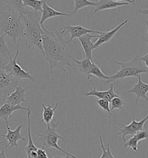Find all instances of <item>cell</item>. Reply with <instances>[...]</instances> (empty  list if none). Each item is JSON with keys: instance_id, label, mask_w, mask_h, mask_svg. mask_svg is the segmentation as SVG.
Instances as JSON below:
<instances>
[{"instance_id": "cell-1", "label": "cell", "mask_w": 148, "mask_h": 158, "mask_svg": "<svg viewBox=\"0 0 148 158\" xmlns=\"http://www.w3.org/2000/svg\"><path fill=\"white\" fill-rule=\"evenodd\" d=\"M42 33V47L43 56L45 57L50 66L51 80L54 81L53 70L56 68L60 69L65 73L67 70L66 66H69L72 69L75 68L71 63L72 57L68 52L67 41L63 38L60 31L54 29L48 30L44 26H41Z\"/></svg>"}, {"instance_id": "cell-2", "label": "cell", "mask_w": 148, "mask_h": 158, "mask_svg": "<svg viewBox=\"0 0 148 158\" xmlns=\"http://www.w3.org/2000/svg\"><path fill=\"white\" fill-rule=\"evenodd\" d=\"M6 11L0 10V31L1 34L10 37L15 45L17 40L24 38V24L22 16L17 12L6 6Z\"/></svg>"}, {"instance_id": "cell-3", "label": "cell", "mask_w": 148, "mask_h": 158, "mask_svg": "<svg viewBox=\"0 0 148 158\" xmlns=\"http://www.w3.org/2000/svg\"><path fill=\"white\" fill-rule=\"evenodd\" d=\"M24 24V38L27 43L28 49L35 47L41 52L43 56L42 47L43 31L39 22L41 17L38 12L25 10L21 15Z\"/></svg>"}, {"instance_id": "cell-4", "label": "cell", "mask_w": 148, "mask_h": 158, "mask_svg": "<svg viewBox=\"0 0 148 158\" xmlns=\"http://www.w3.org/2000/svg\"><path fill=\"white\" fill-rule=\"evenodd\" d=\"M139 57L138 55H137L131 60L125 63L113 61V63L120 65V70L115 74L109 77L108 79L104 82V84L108 85L112 84L117 80L125 79L128 77H138L143 73L148 74V69L144 64L143 61L141 60Z\"/></svg>"}, {"instance_id": "cell-5", "label": "cell", "mask_w": 148, "mask_h": 158, "mask_svg": "<svg viewBox=\"0 0 148 158\" xmlns=\"http://www.w3.org/2000/svg\"><path fill=\"white\" fill-rule=\"evenodd\" d=\"M58 125V122L53 123L51 126H50L49 127H46V129L42 131L41 133H38V135H37L38 139L41 141L42 144V148L43 149L51 148L56 149L71 158H76L74 155L67 152L64 149L60 148V147L58 145L59 139H62L64 141H65L64 139L59 135L56 131Z\"/></svg>"}, {"instance_id": "cell-6", "label": "cell", "mask_w": 148, "mask_h": 158, "mask_svg": "<svg viewBox=\"0 0 148 158\" xmlns=\"http://www.w3.org/2000/svg\"><path fill=\"white\" fill-rule=\"evenodd\" d=\"M19 44L17 45L16 54L13 59H10L9 63L5 65V69L6 73L14 79H17L19 82L22 79H28L32 83H35V78L30 74L28 72L23 70L21 66L18 64L17 59L18 55Z\"/></svg>"}, {"instance_id": "cell-7", "label": "cell", "mask_w": 148, "mask_h": 158, "mask_svg": "<svg viewBox=\"0 0 148 158\" xmlns=\"http://www.w3.org/2000/svg\"><path fill=\"white\" fill-rule=\"evenodd\" d=\"M4 64L0 62V98L2 100L6 96L12 93L16 86L20 85V82L17 79L12 78L5 71Z\"/></svg>"}, {"instance_id": "cell-8", "label": "cell", "mask_w": 148, "mask_h": 158, "mask_svg": "<svg viewBox=\"0 0 148 158\" xmlns=\"http://www.w3.org/2000/svg\"><path fill=\"white\" fill-rule=\"evenodd\" d=\"M148 120V113L146 116H145L143 119L140 121H136L135 119V116H133L132 121L129 125H125V124L121 123V125L123 126V129H119L116 127V129L119 131V132H118L117 134V135H121L123 140L125 143L126 141L125 139L126 136H128V135L133 136L134 135H136L139 131L143 130V126Z\"/></svg>"}, {"instance_id": "cell-9", "label": "cell", "mask_w": 148, "mask_h": 158, "mask_svg": "<svg viewBox=\"0 0 148 158\" xmlns=\"http://www.w3.org/2000/svg\"><path fill=\"white\" fill-rule=\"evenodd\" d=\"M62 29H63L62 31L60 32L61 33L63 36L66 35L67 33H69L71 35L69 40L67 41L68 43H71L75 38L81 37L83 35H86L88 34H98V35H100V34H101L103 33V32H101V31L85 28L80 25L64 26H63Z\"/></svg>"}, {"instance_id": "cell-10", "label": "cell", "mask_w": 148, "mask_h": 158, "mask_svg": "<svg viewBox=\"0 0 148 158\" xmlns=\"http://www.w3.org/2000/svg\"><path fill=\"white\" fill-rule=\"evenodd\" d=\"M7 129L6 135H1L0 137H3L5 138V140L8 141V144L4 147L5 149L7 148L8 147L10 148L18 147V141L19 140H22L23 141H26V139L23 137V135L21 134V129L23 127V125H20L17 126V127L14 130H11L9 125L6 126Z\"/></svg>"}, {"instance_id": "cell-11", "label": "cell", "mask_w": 148, "mask_h": 158, "mask_svg": "<svg viewBox=\"0 0 148 158\" xmlns=\"http://www.w3.org/2000/svg\"><path fill=\"white\" fill-rule=\"evenodd\" d=\"M135 1H116V0H100L95 2V10L94 12L97 13L100 11L105 10L115 9L121 6L129 5L132 4L135 5Z\"/></svg>"}, {"instance_id": "cell-12", "label": "cell", "mask_w": 148, "mask_h": 158, "mask_svg": "<svg viewBox=\"0 0 148 158\" xmlns=\"http://www.w3.org/2000/svg\"><path fill=\"white\" fill-rule=\"evenodd\" d=\"M27 112V135L28 144L24 149L26 153V158H36L38 148L35 145L31 137V108L28 107Z\"/></svg>"}, {"instance_id": "cell-13", "label": "cell", "mask_w": 148, "mask_h": 158, "mask_svg": "<svg viewBox=\"0 0 148 158\" xmlns=\"http://www.w3.org/2000/svg\"><path fill=\"white\" fill-rule=\"evenodd\" d=\"M27 89V88H23L20 85L16 86L14 92L6 96L3 100L4 103H7L14 106L20 105L21 102L28 103L27 101L25 98V92Z\"/></svg>"}, {"instance_id": "cell-14", "label": "cell", "mask_w": 148, "mask_h": 158, "mask_svg": "<svg viewBox=\"0 0 148 158\" xmlns=\"http://www.w3.org/2000/svg\"><path fill=\"white\" fill-rule=\"evenodd\" d=\"M129 22V19H125V21H123L122 23L118 25L116 27L112 29L111 31L108 32H103L101 34L98 35V37L96 40H94L92 41L94 43L93 49H97L98 47H100L102 44H106L109 42L112 38L118 32V31L123 26H124L125 24Z\"/></svg>"}, {"instance_id": "cell-15", "label": "cell", "mask_w": 148, "mask_h": 158, "mask_svg": "<svg viewBox=\"0 0 148 158\" xmlns=\"http://www.w3.org/2000/svg\"><path fill=\"white\" fill-rule=\"evenodd\" d=\"M137 78L138 82L134 84L133 88L127 92V93H133L136 96L135 106L137 105L139 98L143 99L148 102V98L146 95L148 92V84L142 82L141 75Z\"/></svg>"}, {"instance_id": "cell-16", "label": "cell", "mask_w": 148, "mask_h": 158, "mask_svg": "<svg viewBox=\"0 0 148 158\" xmlns=\"http://www.w3.org/2000/svg\"><path fill=\"white\" fill-rule=\"evenodd\" d=\"M83 95L85 96H95L99 99L106 100L109 102L113 98L119 97L114 91V85L111 84L109 89L106 91H98L95 87H92L90 88V91L88 92H84Z\"/></svg>"}, {"instance_id": "cell-17", "label": "cell", "mask_w": 148, "mask_h": 158, "mask_svg": "<svg viewBox=\"0 0 148 158\" xmlns=\"http://www.w3.org/2000/svg\"><path fill=\"white\" fill-rule=\"evenodd\" d=\"M17 110H26L27 111L28 108L23 107L21 105L14 106L7 103H4V104L0 107V118L5 121L6 126L9 125L8 119L12 118L17 122L15 118L12 116V113Z\"/></svg>"}, {"instance_id": "cell-18", "label": "cell", "mask_w": 148, "mask_h": 158, "mask_svg": "<svg viewBox=\"0 0 148 158\" xmlns=\"http://www.w3.org/2000/svg\"><path fill=\"white\" fill-rule=\"evenodd\" d=\"M98 35H92L88 34L84 35L81 37L78 38L79 41L82 45L85 55V58L93 61L92 57V52L93 49L94 42L92 41V38H97Z\"/></svg>"}, {"instance_id": "cell-19", "label": "cell", "mask_w": 148, "mask_h": 158, "mask_svg": "<svg viewBox=\"0 0 148 158\" xmlns=\"http://www.w3.org/2000/svg\"><path fill=\"white\" fill-rule=\"evenodd\" d=\"M70 16V14H66L64 12H59L58 10H54L50 6L47 4L46 1L43 3L42 6V15L39 22V24L41 26H43V23L49 19L53 18L57 16Z\"/></svg>"}, {"instance_id": "cell-20", "label": "cell", "mask_w": 148, "mask_h": 158, "mask_svg": "<svg viewBox=\"0 0 148 158\" xmlns=\"http://www.w3.org/2000/svg\"><path fill=\"white\" fill-rule=\"evenodd\" d=\"M59 106V103H53L49 106H46L44 104H42V107L43 108L42 112V122L46 123L47 127H49L51 126V122L53 120L55 115V112Z\"/></svg>"}, {"instance_id": "cell-21", "label": "cell", "mask_w": 148, "mask_h": 158, "mask_svg": "<svg viewBox=\"0 0 148 158\" xmlns=\"http://www.w3.org/2000/svg\"><path fill=\"white\" fill-rule=\"evenodd\" d=\"M72 60H73L76 63V68L75 69V70H78L81 74L85 75L88 79V72L94 61H92L86 58H84L82 60L78 61L72 57Z\"/></svg>"}, {"instance_id": "cell-22", "label": "cell", "mask_w": 148, "mask_h": 158, "mask_svg": "<svg viewBox=\"0 0 148 158\" xmlns=\"http://www.w3.org/2000/svg\"><path fill=\"white\" fill-rule=\"evenodd\" d=\"M92 76H94L98 78L101 80H105L106 81L108 79L109 77L103 73L101 69L99 67L98 65L93 63L91 66L89 72H88V80L91 81L92 79Z\"/></svg>"}, {"instance_id": "cell-23", "label": "cell", "mask_w": 148, "mask_h": 158, "mask_svg": "<svg viewBox=\"0 0 148 158\" xmlns=\"http://www.w3.org/2000/svg\"><path fill=\"white\" fill-rule=\"evenodd\" d=\"M14 57L11 53L7 47L5 42V35L1 34H0V57H3L9 60Z\"/></svg>"}, {"instance_id": "cell-24", "label": "cell", "mask_w": 148, "mask_h": 158, "mask_svg": "<svg viewBox=\"0 0 148 158\" xmlns=\"http://www.w3.org/2000/svg\"><path fill=\"white\" fill-rule=\"evenodd\" d=\"M46 1L43 0H23V5L24 7H31L35 12L42 11V6Z\"/></svg>"}, {"instance_id": "cell-25", "label": "cell", "mask_w": 148, "mask_h": 158, "mask_svg": "<svg viewBox=\"0 0 148 158\" xmlns=\"http://www.w3.org/2000/svg\"><path fill=\"white\" fill-rule=\"evenodd\" d=\"M9 4V7L17 12L20 16L25 11V7L23 5V1L14 0V1H5Z\"/></svg>"}, {"instance_id": "cell-26", "label": "cell", "mask_w": 148, "mask_h": 158, "mask_svg": "<svg viewBox=\"0 0 148 158\" xmlns=\"http://www.w3.org/2000/svg\"><path fill=\"white\" fill-rule=\"evenodd\" d=\"M74 14H76L78 10L88 6H94L95 2L88 0H74Z\"/></svg>"}, {"instance_id": "cell-27", "label": "cell", "mask_w": 148, "mask_h": 158, "mask_svg": "<svg viewBox=\"0 0 148 158\" xmlns=\"http://www.w3.org/2000/svg\"><path fill=\"white\" fill-rule=\"evenodd\" d=\"M109 102L111 112L115 110H121L125 105V102L120 96L113 98Z\"/></svg>"}, {"instance_id": "cell-28", "label": "cell", "mask_w": 148, "mask_h": 158, "mask_svg": "<svg viewBox=\"0 0 148 158\" xmlns=\"http://www.w3.org/2000/svg\"><path fill=\"white\" fill-rule=\"evenodd\" d=\"M99 139H100V143L101 144V147L102 149V155L100 158H115L111 152L109 143L107 144V147L105 148L103 143L101 135L99 136Z\"/></svg>"}, {"instance_id": "cell-29", "label": "cell", "mask_w": 148, "mask_h": 158, "mask_svg": "<svg viewBox=\"0 0 148 158\" xmlns=\"http://www.w3.org/2000/svg\"><path fill=\"white\" fill-rule=\"evenodd\" d=\"M139 141L134 135L132 136L131 138H130L127 141H125L124 143L123 148H126L127 147H130L133 149V151L138 152V145Z\"/></svg>"}, {"instance_id": "cell-30", "label": "cell", "mask_w": 148, "mask_h": 158, "mask_svg": "<svg viewBox=\"0 0 148 158\" xmlns=\"http://www.w3.org/2000/svg\"><path fill=\"white\" fill-rule=\"evenodd\" d=\"M97 104L99 106V107L101 108L103 110L109 113L111 116H113L110 110V102L109 101L106 100H103V99H98L97 100Z\"/></svg>"}, {"instance_id": "cell-31", "label": "cell", "mask_w": 148, "mask_h": 158, "mask_svg": "<svg viewBox=\"0 0 148 158\" xmlns=\"http://www.w3.org/2000/svg\"><path fill=\"white\" fill-rule=\"evenodd\" d=\"M137 139L139 141L148 139V130L139 131L136 135H135Z\"/></svg>"}, {"instance_id": "cell-32", "label": "cell", "mask_w": 148, "mask_h": 158, "mask_svg": "<svg viewBox=\"0 0 148 158\" xmlns=\"http://www.w3.org/2000/svg\"><path fill=\"white\" fill-rule=\"evenodd\" d=\"M36 158H49V156L47 155L45 149L39 148H38L37 150Z\"/></svg>"}, {"instance_id": "cell-33", "label": "cell", "mask_w": 148, "mask_h": 158, "mask_svg": "<svg viewBox=\"0 0 148 158\" xmlns=\"http://www.w3.org/2000/svg\"><path fill=\"white\" fill-rule=\"evenodd\" d=\"M148 15V9H142L138 10L136 12V16H138L139 15Z\"/></svg>"}, {"instance_id": "cell-34", "label": "cell", "mask_w": 148, "mask_h": 158, "mask_svg": "<svg viewBox=\"0 0 148 158\" xmlns=\"http://www.w3.org/2000/svg\"><path fill=\"white\" fill-rule=\"evenodd\" d=\"M141 60L143 61L144 64L146 67V68L148 69V52L147 54H146L145 56H142V57H139Z\"/></svg>"}, {"instance_id": "cell-35", "label": "cell", "mask_w": 148, "mask_h": 158, "mask_svg": "<svg viewBox=\"0 0 148 158\" xmlns=\"http://www.w3.org/2000/svg\"><path fill=\"white\" fill-rule=\"evenodd\" d=\"M145 24H146V32L142 37V38L144 41H145L148 44V20L145 21Z\"/></svg>"}, {"instance_id": "cell-36", "label": "cell", "mask_w": 148, "mask_h": 158, "mask_svg": "<svg viewBox=\"0 0 148 158\" xmlns=\"http://www.w3.org/2000/svg\"><path fill=\"white\" fill-rule=\"evenodd\" d=\"M4 147H2L1 150H0V158H8L6 156V155L5 153Z\"/></svg>"}, {"instance_id": "cell-37", "label": "cell", "mask_w": 148, "mask_h": 158, "mask_svg": "<svg viewBox=\"0 0 148 158\" xmlns=\"http://www.w3.org/2000/svg\"><path fill=\"white\" fill-rule=\"evenodd\" d=\"M49 158H70V156L67 155L65 157H61V156H57V155H55V156H51V155H49Z\"/></svg>"}]
</instances>
